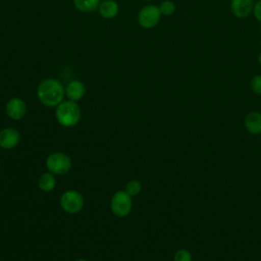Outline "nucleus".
<instances>
[{"mask_svg":"<svg viewBox=\"0 0 261 261\" xmlns=\"http://www.w3.org/2000/svg\"><path fill=\"white\" fill-rule=\"evenodd\" d=\"M245 126L251 134L257 135L261 133V114L259 112H250L245 117Z\"/></svg>","mask_w":261,"mask_h":261,"instance_id":"f8f14e48","label":"nucleus"},{"mask_svg":"<svg viewBox=\"0 0 261 261\" xmlns=\"http://www.w3.org/2000/svg\"><path fill=\"white\" fill-rule=\"evenodd\" d=\"M124 191L132 197L138 196L142 191V184L138 179H132L125 185Z\"/></svg>","mask_w":261,"mask_h":261,"instance_id":"2eb2a0df","label":"nucleus"},{"mask_svg":"<svg viewBox=\"0 0 261 261\" xmlns=\"http://www.w3.org/2000/svg\"><path fill=\"white\" fill-rule=\"evenodd\" d=\"M132 208V196H129L124 190L117 191L113 194L110 200V209L115 216L125 217L130 213Z\"/></svg>","mask_w":261,"mask_h":261,"instance_id":"20e7f679","label":"nucleus"},{"mask_svg":"<svg viewBox=\"0 0 261 261\" xmlns=\"http://www.w3.org/2000/svg\"><path fill=\"white\" fill-rule=\"evenodd\" d=\"M174 261H192V255L188 250L179 249L174 254Z\"/></svg>","mask_w":261,"mask_h":261,"instance_id":"f3484780","label":"nucleus"},{"mask_svg":"<svg viewBox=\"0 0 261 261\" xmlns=\"http://www.w3.org/2000/svg\"><path fill=\"white\" fill-rule=\"evenodd\" d=\"M38 187L44 193H49L53 191L56 187V178L51 172H44L38 178Z\"/></svg>","mask_w":261,"mask_h":261,"instance_id":"ddd939ff","label":"nucleus"},{"mask_svg":"<svg viewBox=\"0 0 261 261\" xmlns=\"http://www.w3.org/2000/svg\"><path fill=\"white\" fill-rule=\"evenodd\" d=\"M65 88L56 79L48 77L41 81L37 88V97L46 107H56L64 99Z\"/></svg>","mask_w":261,"mask_h":261,"instance_id":"f257e3e1","label":"nucleus"},{"mask_svg":"<svg viewBox=\"0 0 261 261\" xmlns=\"http://www.w3.org/2000/svg\"><path fill=\"white\" fill-rule=\"evenodd\" d=\"M158 7L161 12V15H165V16L172 15L175 11V4L171 0L162 1Z\"/></svg>","mask_w":261,"mask_h":261,"instance_id":"dca6fc26","label":"nucleus"},{"mask_svg":"<svg viewBox=\"0 0 261 261\" xmlns=\"http://www.w3.org/2000/svg\"><path fill=\"white\" fill-rule=\"evenodd\" d=\"M81 116V108L74 101H62L58 106H56L55 117L58 123L64 127H72L77 124Z\"/></svg>","mask_w":261,"mask_h":261,"instance_id":"f03ea898","label":"nucleus"},{"mask_svg":"<svg viewBox=\"0 0 261 261\" xmlns=\"http://www.w3.org/2000/svg\"><path fill=\"white\" fill-rule=\"evenodd\" d=\"M144 1H151V0H144Z\"/></svg>","mask_w":261,"mask_h":261,"instance_id":"4be33fe9","label":"nucleus"},{"mask_svg":"<svg viewBox=\"0 0 261 261\" xmlns=\"http://www.w3.org/2000/svg\"><path fill=\"white\" fill-rule=\"evenodd\" d=\"M250 88L251 90L257 94V95H261V74L255 75L251 82H250Z\"/></svg>","mask_w":261,"mask_h":261,"instance_id":"a211bd4d","label":"nucleus"},{"mask_svg":"<svg viewBox=\"0 0 261 261\" xmlns=\"http://www.w3.org/2000/svg\"><path fill=\"white\" fill-rule=\"evenodd\" d=\"M46 167L54 175H63L70 170L71 159L63 152H53L46 159Z\"/></svg>","mask_w":261,"mask_h":261,"instance_id":"7ed1b4c3","label":"nucleus"},{"mask_svg":"<svg viewBox=\"0 0 261 261\" xmlns=\"http://www.w3.org/2000/svg\"><path fill=\"white\" fill-rule=\"evenodd\" d=\"M258 62H259V64L261 65V53L258 55Z\"/></svg>","mask_w":261,"mask_h":261,"instance_id":"aec40b11","label":"nucleus"},{"mask_svg":"<svg viewBox=\"0 0 261 261\" xmlns=\"http://www.w3.org/2000/svg\"><path fill=\"white\" fill-rule=\"evenodd\" d=\"M161 18L159 7L154 4L144 6L138 13V22L144 29H152L158 24Z\"/></svg>","mask_w":261,"mask_h":261,"instance_id":"423d86ee","label":"nucleus"},{"mask_svg":"<svg viewBox=\"0 0 261 261\" xmlns=\"http://www.w3.org/2000/svg\"><path fill=\"white\" fill-rule=\"evenodd\" d=\"M20 142V134L14 127H4L0 130V148L10 150Z\"/></svg>","mask_w":261,"mask_h":261,"instance_id":"6e6552de","label":"nucleus"},{"mask_svg":"<svg viewBox=\"0 0 261 261\" xmlns=\"http://www.w3.org/2000/svg\"><path fill=\"white\" fill-rule=\"evenodd\" d=\"M253 0H231L230 9L232 14L238 18H245L253 11Z\"/></svg>","mask_w":261,"mask_h":261,"instance_id":"1a4fd4ad","label":"nucleus"},{"mask_svg":"<svg viewBox=\"0 0 261 261\" xmlns=\"http://www.w3.org/2000/svg\"><path fill=\"white\" fill-rule=\"evenodd\" d=\"M85 93H86V87L83 84V82L79 80L70 81L65 87V96L68 98V100H71L74 102L81 100L85 96Z\"/></svg>","mask_w":261,"mask_h":261,"instance_id":"9d476101","label":"nucleus"},{"mask_svg":"<svg viewBox=\"0 0 261 261\" xmlns=\"http://www.w3.org/2000/svg\"><path fill=\"white\" fill-rule=\"evenodd\" d=\"M73 4L82 12H92L98 9L100 0H73Z\"/></svg>","mask_w":261,"mask_h":261,"instance_id":"4468645a","label":"nucleus"},{"mask_svg":"<svg viewBox=\"0 0 261 261\" xmlns=\"http://www.w3.org/2000/svg\"><path fill=\"white\" fill-rule=\"evenodd\" d=\"M253 13L256 19L261 23V0H259L257 3L254 4L253 7Z\"/></svg>","mask_w":261,"mask_h":261,"instance_id":"6ab92c4d","label":"nucleus"},{"mask_svg":"<svg viewBox=\"0 0 261 261\" xmlns=\"http://www.w3.org/2000/svg\"><path fill=\"white\" fill-rule=\"evenodd\" d=\"M60 206L63 211L69 214H75L84 208V196L76 190L65 191L59 200Z\"/></svg>","mask_w":261,"mask_h":261,"instance_id":"39448f33","label":"nucleus"},{"mask_svg":"<svg viewBox=\"0 0 261 261\" xmlns=\"http://www.w3.org/2000/svg\"><path fill=\"white\" fill-rule=\"evenodd\" d=\"M99 13L104 18H113L118 14L119 6L114 0H103L98 7Z\"/></svg>","mask_w":261,"mask_h":261,"instance_id":"9b49d317","label":"nucleus"},{"mask_svg":"<svg viewBox=\"0 0 261 261\" xmlns=\"http://www.w3.org/2000/svg\"><path fill=\"white\" fill-rule=\"evenodd\" d=\"M75 261H88V260H86V259H83V258H81V259H76Z\"/></svg>","mask_w":261,"mask_h":261,"instance_id":"412c9836","label":"nucleus"},{"mask_svg":"<svg viewBox=\"0 0 261 261\" xmlns=\"http://www.w3.org/2000/svg\"><path fill=\"white\" fill-rule=\"evenodd\" d=\"M27 110L28 107L25 102L18 97L9 99L5 105V112L7 116L12 120L22 119L27 114Z\"/></svg>","mask_w":261,"mask_h":261,"instance_id":"0eeeda50","label":"nucleus"}]
</instances>
